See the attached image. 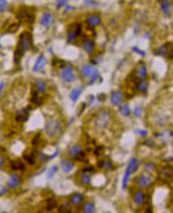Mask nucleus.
I'll return each instance as SVG.
<instances>
[{
  "label": "nucleus",
  "instance_id": "39",
  "mask_svg": "<svg viewBox=\"0 0 173 213\" xmlns=\"http://www.w3.org/2000/svg\"><path fill=\"white\" fill-rule=\"evenodd\" d=\"M168 166L166 167V168H164V169L162 171V173L164 175H165L167 177H171L172 176V168H170V169H168Z\"/></svg>",
  "mask_w": 173,
  "mask_h": 213
},
{
  "label": "nucleus",
  "instance_id": "1",
  "mask_svg": "<svg viewBox=\"0 0 173 213\" xmlns=\"http://www.w3.org/2000/svg\"><path fill=\"white\" fill-rule=\"evenodd\" d=\"M17 19L19 20L20 22L32 24L35 19L34 8L27 7H23L20 8L17 13Z\"/></svg>",
  "mask_w": 173,
  "mask_h": 213
},
{
  "label": "nucleus",
  "instance_id": "19",
  "mask_svg": "<svg viewBox=\"0 0 173 213\" xmlns=\"http://www.w3.org/2000/svg\"><path fill=\"white\" fill-rule=\"evenodd\" d=\"M136 72H137V75L140 78H145L148 76V70H147L145 65H144V64H140L137 66Z\"/></svg>",
  "mask_w": 173,
  "mask_h": 213
},
{
  "label": "nucleus",
  "instance_id": "9",
  "mask_svg": "<svg viewBox=\"0 0 173 213\" xmlns=\"http://www.w3.org/2000/svg\"><path fill=\"white\" fill-rule=\"evenodd\" d=\"M137 184L140 188H147L152 184V179L148 176H141L138 180Z\"/></svg>",
  "mask_w": 173,
  "mask_h": 213
},
{
  "label": "nucleus",
  "instance_id": "60",
  "mask_svg": "<svg viewBox=\"0 0 173 213\" xmlns=\"http://www.w3.org/2000/svg\"><path fill=\"white\" fill-rule=\"evenodd\" d=\"M146 212H152V208H147Z\"/></svg>",
  "mask_w": 173,
  "mask_h": 213
},
{
  "label": "nucleus",
  "instance_id": "37",
  "mask_svg": "<svg viewBox=\"0 0 173 213\" xmlns=\"http://www.w3.org/2000/svg\"><path fill=\"white\" fill-rule=\"evenodd\" d=\"M85 158H86V155L84 152H80L77 156H75V160L77 161H85Z\"/></svg>",
  "mask_w": 173,
  "mask_h": 213
},
{
  "label": "nucleus",
  "instance_id": "59",
  "mask_svg": "<svg viewBox=\"0 0 173 213\" xmlns=\"http://www.w3.org/2000/svg\"><path fill=\"white\" fill-rule=\"evenodd\" d=\"M6 192H7V189H6V188H3V190H1V191H0V196H1V195H3L4 193H6Z\"/></svg>",
  "mask_w": 173,
  "mask_h": 213
},
{
  "label": "nucleus",
  "instance_id": "34",
  "mask_svg": "<svg viewBox=\"0 0 173 213\" xmlns=\"http://www.w3.org/2000/svg\"><path fill=\"white\" fill-rule=\"evenodd\" d=\"M78 36L77 35V33H76V31L73 30V28L72 29H70L69 31H68V42H71V41H73L74 39H76V37Z\"/></svg>",
  "mask_w": 173,
  "mask_h": 213
},
{
  "label": "nucleus",
  "instance_id": "14",
  "mask_svg": "<svg viewBox=\"0 0 173 213\" xmlns=\"http://www.w3.org/2000/svg\"><path fill=\"white\" fill-rule=\"evenodd\" d=\"M20 183V177L18 175H12L8 180V185L11 188H15L19 186Z\"/></svg>",
  "mask_w": 173,
  "mask_h": 213
},
{
  "label": "nucleus",
  "instance_id": "33",
  "mask_svg": "<svg viewBox=\"0 0 173 213\" xmlns=\"http://www.w3.org/2000/svg\"><path fill=\"white\" fill-rule=\"evenodd\" d=\"M81 182L83 183L84 184H88L91 182V176L89 174H87L86 172H85L84 174L81 176Z\"/></svg>",
  "mask_w": 173,
  "mask_h": 213
},
{
  "label": "nucleus",
  "instance_id": "49",
  "mask_svg": "<svg viewBox=\"0 0 173 213\" xmlns=\"http://www.w3.org/2000/svg\"><path fill=\"white\" fill-rule=\"evenodd\" d=\"M144 144H145V145H147L148 147H151V148H152L154 146V142L152 140H146L144 142Z\"/></svg>",
  "mask_w": 173,
  "mask_h": 213
},
{
  "label": "nucleus",
  "instance_id": "32",
  "mask_svg": "<svg viewBox=\"0 0 173 213\" xmlns=\"http://www.w3.org/2000/svg\"><path fill=\"white\" fill-rule=\"evenodd\" d=\"M84 210L86 213H92L95 211V206L92 203H86L84 207Z\"/></svg>",
  "mask_w": 173,
  "mask_h": 213
},
{
  "label": "nucleus",
  "instance_id": "13",
  "mask_svg": "<svg viewBox=\"0 0 173 213\" xmlns=\"http://www.w3.org/2000/svg\"><path fill=\"white\" fill-rule=\"evenodd\" d=\"M61 167H62V171L65 173H69L71 171L73 170L74 168V164L72 161H70L69 160H62V164H61Z\"/></svg>",
  "mask_w": 173,
  "mask_h": 213
},
{
  "label": "nucleus",
  "instance_id": "52",
  "mask_svg": "<svg viewBox=\"0 0 173 213\" xmlns=\"http://www.w3.org/2000/svg\"><path fill=\"white\" fill-rule=\"evenodd\" d=\"M92 171H94V168H93V167L92 166H89V167H87V168H83V172H92Z\"/></svg>",
  "mask_w": 173,
  "mask_h": 213
},
{
  "label": "nucleus",
  "instance_id": "31",
  "mask_svg": "<svg viewBox=\"0 0 173 213\" xmlns=\"http://www.w3.org/2000/svg\"><path fill=\"white\" fill-rule=\"evenodd\" d=\"M130 176L131 173L126 169L125 173H124V176L123 177V180H122V188H123V189H125V188H127L128 181V179L130 177Z\"/></svg>",
  "mask_w": 173,
  "mask_h": 213
},
{
  "label": "nucleus",
  "instance_id": "57",
  "mask_svg": "<svg viewBox=\"0 0 173 213\" xmlns=\"http://www.w3.org/2000/svg\"><path fill=\"white\" fill-rule=\"evenodd\" d=\"M66 2H67V0H60V1L58 2V6L61 7L62 5H64Z\"/></svg>",
  "mask_w": 173,
  "mask_h": 213
},
{
  "label": "nucleus",
  "instance_id": "5",
  "mask_svg": "<svg viewBox=\"0 0 173 213\" xmlns=\"http://www.w3.org/2000/svg\"><path fill=\"white\" fill-rule=\"evenodd\" d=\"M81 74H83L85 77H87V78H89L91 79V81H89V84H92V82L95 81L99 75L97 70L93 66H89V65H85V66H82Z\"/></svg>",
  "mask_w": 173,
  "mask_h": 213
},
{
  "label": "nucleus",
  "instance_id": "54",
  "mask_svg": "<svg viewBox=\"0 0 173 213\" xmlns=\"http://www.w3.org/2000/svg\"><path fill=\"white\" fill-rule=\"evenodd\" d=\"M59 152H60V150H59V149H57V150H56V152H54V155L50 156V160H52V159H54V158H55V157H56V156H57L59 154Z\"/></svg>",
  "mask_w": 173,
  "mask_h": 213
},
{
  "label": "nucleus",
  "instance_id": "56",
  "mask_svg": "<svg viewBox=\"0 0 173 213\" xmlns=\"http://www.w3.org/2000/svg\"><path fill=\"white\" fill-rule=\"evenodd\" d=\"M103 164H104V161H103V160H99V161L97 162V167H98L99 168H103Z\"/></svg>",
  "mask_w": 173,
  "mask_h": 213
},
{
  "label": "nucleus",
  "instance_id": "15",
  "mask_svg": "<svg viewBox=\"0 0 173 213\" xmlns=\"http://www.w3.org/2000/svg\"><path fill=\"white\" fill-rule=\"evenodd\" d=\"M10 166L12 170H25V165L21 160H11L10 163Z\"/></svg>",
  "mask_w": 173,
  "mask_h": 213
},
{
  "label": "nucleus",
  "instance_id": "3",
  "mask_svg": "<svg viewBox=\"0 0 173 213\" xmlns=\"http://www.w3.org/2000/svg\"><path fill=\"white\" fill-rule=\"evenodd\" d=\"M111 120V114L105 110L100 111L96 116L95 124L97 128H105Z\"/></svg>",
  "mask_w": 173,
  "mask_h": 213
},
{
  "label": "nucleus",
  "instance_id": "10",
  "mask_svg": "<svg viewBox=\"0 0 173 213\" xmlns=\"http://www.w3.org/2000/svg\"><path fill=\"white\" fill-rule=\"evenodd\" d=\"M46 63H47V60H46V57H45L44 54H42L39 56V58H38V60L36 61V62H35L33 70H34V71H35V72L39 71V70H42L43 67L46 66Z\"/></svg>",
  "mask_w": 173,
  "mask_h": 213
},
{
  "label": "nucleus",
  "instance_id": "55",
  "mask_svg": "<svg viewBox=\"0 0 173 213\" xmlns=\"http://www.w3.org/2000/svg\"><path fill=\"white\" fill-rule=\"evenodd\" d=\"M85 107H86V104H85V102H84V103H82V104H81V112H79V116H80V114H81V113H82V112H84V110H85Z\"/></svg>",
  "mask_w": 173,
  "mask_h": 213
},
{
  "label": "nucleus",
  "instance_id": "42",
  "mask_svg": "<svg viewBox=\"0 0 173 213\" xmlns=\"http://www.w3.org/2000/svg\"><path fill=\"white\" fill-rule=\"evenodd\" d=\"M40 139H41V133H37L32 140V144L37 145L40 142Z\"/></svg>",
  "mask_w": 173,
  "mask_h": 213
},
{
  "label": "nucleus",
  "instance_id": "50",
  "mask_svg": "<svg viewBox=\"0 0 173 213\" xmlns=\"http://www.w3.org/2000/svg\"><path fill=\"white\" fill-rule=\"evenodd\" d=\"M132 50H133L136 53H138L139 54H140L141 56H144V55H145V52H144V51H141V50L138 49L137 47H133V48H132Z\"/></svg>",
  "mask_w": 173,
  "mask_h": 213
},
{
  "label": "nucleus",
  "instance_id": "26",
  "mask_svg": "<svg viewBox=\"0 0 173 213\" xmlns=\"http://www.w3.org/2000/svg\"><path fill=\"white\" fill-rule=\"evenodd\" d=\"M84 197L81 194H74L72 198H71V202L73 204H80L81 202L83 201Z\"/></svg>",
  "mask_w": 173,
  "mask_h": 213
},
{
  "label": "nucleus",
  "instance_id": "51",
  "mask_svg": "<svg viewBox=\"0 0 173 213\" xmlns=\"http://www.w3.org/2000/svg\"><path fill=\"white\" fill-rule=\"evenodd\" d=\"M97 99L99 101H104L106 99V94L104 93H100L97 96Z\"/></svg>",
  "mask_w": 173,
  "mask_h": 213
},
{
  "label": "nucleus",
  "instance_id": "4",
  "mask_svg": "<svg viewBox=\"0 0 173 213\" xmlns=\"http://www.w3.org/2000/svg\"><path fill=\"white\" fill-rule=\"evenodd\" d=\"M33 44V37L30 32L28 31H24L23 32L19 37V47H21L23 51H27L29 50Z\"/></svg>",
  "mask_w": 173,
  "mask_h": 213
},
{
  "label": "nucleus",
  "instance_id": "27",
  "mask_svg": "<svg viewBox=\"0 0 173 213\" xmlns=\"http://www.w3.org/2000/svg\"><path fill=\"white\" fill-rule=\"evenodd\" d=\"M47 202V206H46V209L48 211H51L53 210L54 208L57 207V201L54 200V198H49L46 200Z\"/></svg>",
  "mask_w": 173,
  "mask_h": 213
},
{
  "label": "nucleus",
  "instance_id": "44",
  "mask_svg": "<svg viewBox=\"0 0 173 213\" xmlns=\"http://www.w3.org/2000/svg\"><path fill=\"white\" fill-rule=\"evenodd\" d=\"M18 28H19V24L17 23H13L11 24L9 28H8V31H10L11 33H14V32H15L17 30H18Z\"/></svg>",
  "mask_w": 173,
  "mask_h": 213
},
{
  "label": "nucleus",
  "instance_id": "29",
  "mask_svg": "<svg viewBox=\"0 0 173 213\" xmlns=\"http://www.w3.org/2000/svg\"><path fill=\"white\" fill-rule=\"evenodd\" d=\"M35 87L38 89V91L40 93H43L46 88V84L44 81H37L35 83Z\"/></svg>",
  "mask_w": 173,
  "mask_h": 213
},
{
  "label": "nucleus",
  "instance_id": "45",
  "mask_svg": "<svg viewBox=\"0 0 173 213\" xmlns=\"http://www.w3.org/2000/svg\"><path fill=\"white\" fill-rule=\"evenodd\" d=\"M103 150H104L103 146H98V147H96V149L94 150V154H95V156H100V154L102 153Z\"/></svg>",
  "mask_w": 173,
  "mask_h": 213
},
{
  "label": "nucleus",
  "instance_id": "35",
  "mask_svg": "<svg viewBox=\"0 0 173 213\" xmlns=\"http://www.w3.org/2000/svg\"><path fill=\"white\" fill-rule=\"evenodd\" d=\"M58 171V167L57 166H52L50 168V169L48 170L47 172V178L50 179L54 174H55V172Z\"/></svg>",
  "mask_w": 173,
  "mask_h": 213
},
{
  "label": "nucleus",
  "instance_id": "43",
  "mask_svg": "<svg viewBox=\"0 0 173 213\" xmlns=\"http://www.w3.org/2000/svg\"><path fill=\"white\" fill-rule=\"evenodd\" d=\"M142 112H143V108L141 107H136L135 108L134 110V115L136 117H138L140 118L141 115H142Z\"/></svg>",
  "mask_w": 173,
  "mask_h": 213
},
{
  "label": "nucleus",
  "instance_id": "23",
  "mask_svg": "<svg viewBox=\"0 0 173 213\" xmlns=\"http://www.w3.org/2000/svg\"><path fill=\"white\" fill-rule=\"evenodd\" d=\"M81 88H77V89H73V91L71 92L70 93V95H69V97H70V99L72 100L73 101H76L78 99V97L79 96L81 95Z\"/></svg>",
  "mask_w": 173,
  "mask_h": 213
},
{
  "label": "nucleus",
  "instance_id": "24",
  "mask_svg": "<svg viewBox=\"0 0 173 213\" xmlns=\"http://www.w3.org/2000/svg\"><path fill=\"white\" fill-rule=\"evenodd\" d=\"M137 88H138V90L141 93H146L147 90H148V84L146 81L144 80H141V81H139L138 85H137Z\"/></svg>",
  "mask_w": 173,
  "mask_h": 213
},
{
  "label": "nucleus",
  "instance_id": "25",
  "mask_svg": "<svg viewBox=\"0 0 173 213\" xmlns=\"http://www.w3.org/2000/svg\"><path fill=\"white\" fill-rule=\"evenodd\" d=\"M161 9L164 14H168L171 9V3L168 0H161Z\"/></svg>",
  "mask_w": 173,
  "mask_h": 213
},
{
  "label": "nucleus",
  "instance_id": "21",
  "mask_svg": "<svg viewBox=\"0 0 173 213\" xmlns=\"http://www.w3.org/2000/svg\"><path fill=\"white\" fill-rule=\"evenodd\" d=\"M144 200H145V196H144V194L142 192L139 191V192H137L135 194L134 202L136 204H138V205L142 204L144 201Z\"/></svg>",
  "mask_w": 173,
  "mask_h": 213
},
{
  "label": "nucleus",
  "instance_id": "22",
  "mask_svg": "<svg viewBox=\"0 0 173 213\" xmlns=\"http://www.w3.org/2000/svg\"><path fill=\"white\" fill-rule=\"evenodd\" d=\"M31 102L35 103V104H36L37 105H41L43 104V100L39 97L37 91H34V90L31 92Z\"/></svg>",
  "mask_w": 173,
  "mask_h": 213
},
{
  "label": "nucleus",
  "instance_id": "48",
  "mask_svg": "<svg viewBox=\"0 0 173 213\" xmlns=\"http://www.w3.org/2000/svg\"><path fill=\"white\" fill-rule=\"evenodd\" d=\"M136 133L140 135V136H146L148 135V131L142 130V129H137V130H136Z\"/></svg>",
  "mask_w": 173,
  "mask_h": 213
},
{
  "label": "nucleus",
  "instance_id": "17",
  "mask_svg": "<svg viewBox=\"0 0 173 213\" xmlns=\"http://www.w3.org/2000/svg\"><path fill=\"white\" fill-rule=\"evenodd\" d=\"M23 53H24V51L21 47L18 46L17 49L15 51V54H14V62H15L16 65H19L20 63L21 58L23 56Z\"/></svg>",
  "mask_w": 173,
  "mask_h": 213
},
{
  "label": "nucleus",
  "instance_id": "47",
  "mask_svg": "<svg viewBox=\"0 0 173 213\" xmlns=\"http://www.w3.org/2000/svg\"><path fill=\"white\" fill-rule=\"evenodd\" d=\"M144 168L147 170H153L156 168V164L154 163H148L144 165Z\"/></svg>",
  "mask_w": 173,
  "mask_h": 213
},
{
  "label": "nucleus",
  "instance_id": "28",
  "mask_svg": "<svg viewBox=\"0 0 173 213\" xmlns=\"http://www.w3.org/2000/svg\"><path fill=\"white\" fill-rule=\"evenodd\" d=\"M80 152H81V147L80 145H75V146H73L69 149V154L70 156H77Z\"/></svg>",
  "mask_w": 173,
  "mask_h": 213
},
{
  "label": "nucleus",
  "instance_id": "20",
  "mask_svg": "<svg viewBox=\"0 0 173 213\" xmlns=\"http://www.w3.org/2000/svg\"><path fill=\"white\" fill-rule=\"evenodd\" d=\"M83 47H84L85 51L88 54H92L94 51V48H95V43L90 40H86L83 44Z\"/></svg>",
  "mask_w": 173,
  "mask_h": 213
},
{
  "label": "nucleus",
  "instance_id": "58",
  "mask_svg": "<svg viewBox=\"0 0 173 213\" xmlns=\"http://www.w3.org/2000/svg\"><path fill=\"white\" fill-rule=\"evenodd\" d=\"M4 85H5V84H4L3 82H2V83L0 84V93H2V91H3V89L4 88Z\"/></svg>",
  "mask_w": 173,
  "mask_h": 213
},
{
  "label": "nucleus",
  "instance_id": "6",
  "mask_svg": "<svg viewBox=\"0 0 173 213\" xmlns=\"http://www.w3.org/2000/svg\"><path fill=\"white\" fill-rule=\"evenodd\" d=\"M62 80L66 82H72L76 79V76L73 74L71 66H65L62 73Z\"/></svg>",
  "mask_w": 173,
  "mask_h": 213
},
{
  "label": "nucleus",
  "instance_id": "8",
  "mask_svg": "<svg viewBox=\"0 0 173 213\" xmlns=\"http://www.w3.org/2000/svg\"><path fill=\"white\" fill-rule=\"evenodd\" d=\"M111 101L112 103L116 106H120L123 103V93L121 91L117 90L115 92H112L111 94Z\"/></svg>",
  "mask_w": 173,
  "mask_h": 213
},
{
  "label": "nucleus",
  "instance_id": "11",
  "mask_svg": "<svg viewBox=\"0 0 173 213\" xmlns=\"http://www.w3.org/2000/svg\"><path fill=\"white\" fill-rule=\"evenodd\" d=\"M54 23V18L50 13H45L41 19V24L43 27H50Z\"/></svg>",
  "mask_w": 173,
  "mask_h": 213
},
{
  "label": "nucleus",
  "instance_id": "30",
  "mask_svg": "<svg viewBox=\"0 0 173 213\" xmlns=\"http://www.w3.org/2000/svg\"><path fill=\"white\" fill-rule=\"evenodd\" d=\"M120 113L124 116H128L130 115L131 113V109L130 107H129V105H124L123 107H121V108H120Z\"/></svg>",
  "mask_w": 173,
  "mask_h": 213
},
{
  "label": "nucleus",
  "instance_id": "16",
  "mask_svg": "<svg viewBox=\"0 0 173 213\" xmlns=\"http://www.w3.org/2000/svg\"><path fill=\"white\" fill-rule=\"evenodd\" d=\"M139 168V162L138 160L136 159H132L130 160V162L128 164V165L127 167V169L129 172H130L131 174H132V173H134L135 172H136L137 169H138Z\"/></svg>",
  "mask_w": 173,
  "mask_h": 213
},
{
  "label": "nucleus",
  "instance_id": "40",
  "mask_svg": "<svg viewBox=\"0 0 173 213\" xmlns=\"http://www.w3.org/2000/svg\"><path fill=\"white\" fill-rule=\"evenodd\" d=\"M58 212H69V205L67 204H64V205L60 206V208H58Z\"/></svg>",
  "mask_w": 173,
  "mask_h": 213
},
{
  "label": "nucleus",
  "instance_id": "7",
  "mask_svg": "<svg viewBox=\"0 0 173 213\" xmlns=\"http://www.w3.org/2000/svg\"><path fill=\"white\" fill-rule=\"evenodd\" d=\"M155 54H157V55H161V56H166V55L168 54V58L170 59H172L173 56L172 44L171 43H169V44L167 43V44H164L160 47H159Z\"/></svg>",
  "mask_w": 173,
  "mask_h": 213
},
{
  "label": "nucleus",
  "instance_id": "12",
  "mask_svg": "<svg viewBox=\"0 0 173 213\" xmlns=\"http://www.w3.org/2000/svg\"><path fill=\"white\" fill-rule=\"evenodd\" d=\"M29 119V112L27 108H23L17 112L16 120L18 122H25Z\"/></svg>",
  "mask_w": 173,
  "mask_h": 213
},
{
  "label": "nucleus",
  "instance_id": "38",
  "mask_svg": "<svg viewBox=\"0 0 173 213\" xmlns=\"http://www.w3.org/2000/svg\"><path fill=\"white\" fill-rule=\"evenodd\" d=\"M23 158L26 160L27 162L29 163L30 164H31V165L35 164V162H36V161H35V157H34V156H31V155H30V156H28V155H23Z\"/></svg>",
  "mask_w": 173,
  "mask_h": 213
},
{
  "label": "nucleus",
  "instance_id": "46",
  "mask_svg": "<svg viewBox=\"0 0 173 213\" xmlns=\"http://www.w3.org/2000/svg\"><path fill=\"white\" fill-rule=\"evenodd\" d=\"M103 167L106 170H110V169L112 168V164L111 161H104Z\"/></svg>",
  "mask_w": 173,
  "mask_h": 213
},
{
  "label": "nucleus",
  "instance_id": "18",
  "mask_svg": "<svg viewBox=\"0 0 173 213\" xmlns=\"http://www.w3.org/2000/svg\"><path fill=\"white\" fill-rule=\"evenodd\" d=\"M87 22L90 26H97L100 23V18L96 15H90L87 18Z\"/></svg>",
  "mask_w": 173,
  "mask_h": 213
},
{
  "label": "nucleus",
  "instance_id": "61",
  "mask_svg": "<svg viewBox=\"0 0 173 213\" xmlns=\"http://www.w3.org/2000/svg\"><path fill=\"white\" fill-rule=\"evenodd\" d=\"M0 47H1V45H0Z\"/></svg>",
  "mask_w": 173,
  "mask_h": 213
},
{
  "label": "nucleus",
  "instance_id": "2",
  "mask_svg": "<svg viewBox=\"0 0 173 213\" xmlns=\"http://www.w3.org/2000/svg\"><path fill=\"white\" fill-rule=\"evenodd\" d=\"M46 132L50 137L53 138L58 136L62 130V124L56 119H51L46 124Z\"/></svg>",
  "mask_w": 173,
  "mask_h": 213
},
{
  "label": "nucleus",
  "instance_id": "53",
  "mask_svg": "<svg viewBox=\"0 0 173 213\" xmlns=\"http://www.w3.org/2000/svg\"><path fill=\"white\" fill-rule=\"evenodd\" d=\"M4 164H5V159L4 157L2 155H0V168L3 166Z\"/></svg>",
  "mask_w": 173,
  "mask_h": 213
},
{
  "label": "nucleus",
  "instance_id": "41",
  "mask_svg": "<svg viewBox=\"0 0 173 213\" xmlns=\"http://www.w3.org/2000/svg\"><path fill=\"white\" fill-rule=\"evenodd\" d=\"M7 7V2L6 0H0V12H3Z\"/></svg>",
  "mask_w": 173,
  "mask_h": 213
},
{
  "label": "nucleus",
  "instance_id": "36",
  "mask_svg": "<svg viewBox=\"0 0 173 213\" xmlns=\"http://www.w3.org/2000/svg\"><path fill=\"white\" fill-rule=\"evenodd\" d=\"M38 156H39V159L40 160V161H42V162H45V161H47V160H50V156L45 154V153H43V152H39Z\"/></svg>",
  "mask_w": 173,
  "mask_h": 213
}]
</instances>
